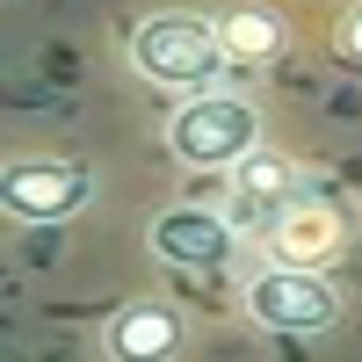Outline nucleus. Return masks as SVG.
<instances>
[{
	"instance_id": "f03ea898",
	"label": "nucleus",
	"mask_w": 362,
	"mask_h": 362,
	"mask_svg": "<svg viewBox=\"0 0 362 362\" xmlns=\"http://www.w3.org/2000/svg\"><path fill=\"white\" fill-rule=\"evenodd\" d=\"M131 66L160 87H210L225 73V51H218V29L196 22V15H153L131 37Z\"/></svg>"
},
{
	"instance_id": "9d476101",
	"label": "nucleus",
	"mask_w": 362,
	"mask_h": 362,
	"mask_svg": "<svg viewBox=\"0 0 362 362\" xmlns=\"http://www.w3.org/2000/svg\"><path fill=\"white\" fill-rule=\"evenodd\" d=\"M341 44H348V58H362V15L348 22V37H341Z\"/></svg>"
},
{
	"instance_id": "20e7f679",
	"label": "nucleus",
	"mask_w": 362,
	"mask_h": 362,
	"mask_svg": "<svg viewBox=\"0 0 362 362\" xmlns=\"http://www.w3.org/2000/svg\"><path fill=\"white\" fill-rule=\"evenodd\" d=\"M247 305H254L261 326H283V334H319V326L341 319L334 283L305 276V268H261V276L247 283Z\"/></svg>"
},
{
	"instance_id": "423d86ee",
	"label": "nucleus",
	"mask_w": 362,
	"mask_h": 362,
	"mask_svg": "<svg viewBox=\"0 0 362 362\" xmlns=\"http://www.w3.org/2000/svg\"><path fill=\"white\" fill-rule=\"evenodd\" d=\"M290 181H297V174H290L283 160H261V153L239 160V167H232V189H225V196H232V203H225V225H232V232H276V218H283L290 196H297Z\"/></svg>"
},
{
	"instance_id": "f257e3e1",
	"label": "nucleus",
	"mask_w": 362,
	"mask_h": 362,
	"mask_svg": "<svg viewBox=\"0 0 362 362\" xmlns=\"http://www.w3.org/2000/svg\"><path fill=\"white\" fill-rule=\"evenodd\" d=\"M167 145L189 167H203V174H232L239 160L261 153V116H254L247 95H196V102L174 109Z\"/></svg>"
},
{
	"instance_id": "7ed1b4c3",
	"label": "nucleus",
	"mask_w": 362,
	"mask_h": 362,
	"mask_svg": "<svg viewBox=\"0 0 362 362\" xmlns=\"http://www.w3.org/2000/svg\"><path fill=\"white\" fill-rule=\"evenodd\" d=\"M87 196H95V174L73 167V160H15V167H0V210L22 218V225H58L73 210H87Z\"/></svg>"
},
{
	"instance_id": "0eeeda50",
	"label": "nucleus",
	"mask_w": 362,
	"mask_h": 362,
	"mask_svg": "<svg viewBox=\"0 0 362 362\" xmlns=\"http://www.w3.org/2000/svg\"><path fill=\"white\" fill-rule=\"evenodd\" d=\"M232 247V225L218 210H160L153 218V254L160 261H181V268H210Z\"/></svg>"
},
{
	"instance_id": "1a4fd4ad",
	"label": "nucleus",
	"mask_w": 362,
	"mask_h": 362,
	"mask_svg": "<svg viewBox=\"0 0 362 362\" xmlns=\"http://www.w3.org/2000/svg\"><path fill=\"white\" fill-rule=\"evenodd\" d=\"M276 44H283V22L261 15V8H239V15L218 22V51H225V66H261Z\"/></svg>"
},
{
	"instance_id": "6e6552de",
	"label": "nucleus",
	"mask_w": 362,
	"mask_h": 362,
	"mask_svg": "<svg viewBox=\"0 0 362 362\" xmlns=\"http://www.w3.org/2000/svg\"><path fill=\"white\" fill-rule=\"evenodd\" d=\"M181 348V319L167 305H124L109 319V355L116 362H167Z\"/></svg>"
},
{
	"instance_id": "39448f33",
	"label": "nucleus",
	"mask_w": 362,
	"mask_h": 362,
	"mask_svg": "<svg viewBox=\"0 0 362 362\" xmlns=\"http://www.w3.org/2000/svg\"><path fill=\"white\" fill-rule=\"evenodd\" d=\"M341 247H348V218L326 196H290V210L276 218V232H268V254L283 268H305V276L319 261H334Z\"/></svg>"
}]
</instances>
